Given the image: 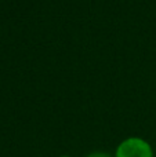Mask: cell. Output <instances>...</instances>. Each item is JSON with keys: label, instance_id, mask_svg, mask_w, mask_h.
Wrapping results in <instances>:
<instances>
[{"label": "cell", "instance_id": "cell-1", "mask_svg": "<svg viewBox=\"0 0 156 157\" xmlns=\"http://www.w3.org/2000/svg\"><path fill=\"white\" fill-rule=\"evenodd\" d=\"M115 157H154L151 145L141 138H129L116 149Z\"/></svg>", "mask_w": 156, "mask_h": 157}, {"label": "cell", "instance_id": "cell-2", "mask_svg": "<svg viewBox=\"0 0 156 157\" xmlns=\"http://www.w3.org/2000/svg\"><path fill=\"white\" fill-rule=\"evenodd\" d=\"M88 157H111V156L107 155V153H102V152H96V153H93V155H90Z\"/></svg>", "mask_w": 156, "mask_h": 157}, {"label": "cell", "instance_id": "cell-3", "mask_svg": "<svg viewBox=\"0 0 156 157\" xmlns=\"http://www.w3.org/2000/svg\"><path fill=\"white\" fill-rule=\"evenodd\" d=\"M62 157H69V156H62Z\"/></svg>", "mask_w": 156, "mask_h": 157}]
</instances>
